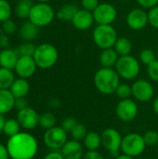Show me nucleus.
I'll return each instance as SVG.
<instances>
[{
  "instance_id": "obj_3",
  "label": "nucleus",
  "mask_w": 158,
  "mask_h": 159,
  "mask_svg": "<svg viewBox=\"0 0 158 159\" xmlns=\"http://www.w3.org/2000/svg\"><path fill=\"white\" fill-rule=\"evenodd\" d=\"M33 57L38 68L47 70L56 64L59 59V52L53 45L49 43H43L36 46V49Z\"/></svg>"
},
{
  "instance_id": "obj_31",
  "label": "nucleus",
  "mask_w": 158,
  "mask_h": 159,
  "mask_svg": "<svg viewBox=\"0 0 158 159\" xmlns=\"http://www.w3.org/2000/svg\"><path fill=\"white\" fill-rule=\"evenodd\" d=\"M72 139L75 140V141H83L85 139V137L88 134V129L86 128V126L82 123H77L75 125V127L73 129V130L70 132Z\"/></svg>"
},
{
  "instance_id": "obj_39",
  "label": "nucleus",
  "mask_w": 158,
  "mask_h": 159,
  "mask_svg": "<svg viewBox=\"0 0 158 159\" xmlns=\"http://www.w3.org/2000/svg\"><path fill=\"white\" fill-rule=\"evenodd\" d=\"M148 19L149 23L152 27L158 30V6L152 7L148 11Z\"/></svg>"
},
{
  "instance_id": "obj_49",
  "label": "nucleus",
  "mask_w": 158,
  "mask_h": 159,
  "mask_svg": "<svg viewBox=\"0 0 158 159\" xmlns=\"http://www.w3.org/2000/svg\"><path fill=\"white\" fill-rule=\"evenodd\" d=\"M6 119L4 117V115L0 114V133L3 132V129H4V125H5Z\"/></svg>"
},
{
  "instance_id": "obj_26",
  "label": "nucleus",
  "mask_w": 158,
  "mask_h": 159,
  "mask_svg": "<svg viewBox=\"0 0 158 159\" xmlns=\"http://www.w3.org/2000/svg\"><path fill=\"white\" fill-rule=\"evenodd\" d=\"M115 50L117 52V54L121 56H127L131 53L132 50V44L130 40L125 36L118 37L115 46H114Z\"/></svg>"
},
{
  "instance_id": "obj_6",
  "label": "nucleus",
  "mask_w": 158,
  "mask_h": 159,
  "mask_svg": "<svg viewBox=\"0 0 158 159\" xmlns=\"http://www.w3.org/2000/svg\"><path fill=\"white\" fill-rule=\"evenodd\" d=\"M115 69L119 75L120 78L125 80H132L140 74V61L130 54L127 56H121L119 57Z\"/></svg>"
},
{
  "instance_id": "obj_34",
  "label": "nucleus",
  "mask_w": 158,
  "mask_h": 159,
  "mask_svg": "<svg viewBox=\"0 0 158 159\" xmlns=\"http://www.w3.org/2000/svg\"><path fill=\"white\" fill-rule=\"evenodd\" d=\"M11 6L7 0H0V21L3 22L8 19H10L11 16Z\"/></svg>"
},
{
  "instance_id": "obj_32",
  "label": "nucleus",
  "mask_w": 158,
  "mask_h": 159,
  "mask_svg": "<svg viewBox=\"0 0 158 159\" xmlns=\"http://www.w3.org/2000/svg\"><path fill=\"white\" fill-rule=\"evenodd\" d=\"M139 60L142 63H143L147 66L156 60V54L154 50H152L150 48H144L140 52Z\"/></svg>"
},
{
  "instance_id": "obj_27",
  "label": "nucleus",
  "mask_w": 158,
  "mask_h": 159,
  "mask_svg": "<svg viewBox=\"0 0 158 159\" xmlns=\"http://www.w3.org/2000/svg\"><path fill=\"white\" fill-rule=\"evenodd\" d=\"M14 80L13 70L0 67V89H9Z\"/></svg>"
},
{
  "instance_id": "obj_18",
  "label": "nucleus",
  "mask_w": 158,
  "mask_h": 159,
  "mask_svg": "<svg viewBox=\"0 0 158 159\" xmlns=\"http://www.w3.org/2000/svg\"><path fill=\"white\" fill-rule=\"evenodd\" d=\"M20 58V54L17 49L4 48L0 52V67L14 70L16 63Z\"/></svg>"
},
{
  "instance_id": "obj_23",
  "label": "nucleus",
  "mask_w": 158,
  "mask_h": 159,
  "mask_svg": "<svg viewBox=\"0 0 158 159\" xmlns=\"http://www.w3.org/2000/svg\"><path fill=\"white\" fill-rule=\"evenodd\" d=\"M78 7L74 3H68L63 5L56 13V17L63 21H72L74 15L78 11Z\"/></svg>"
},
{
  "instance_id": "obj_47",
  "label": "nucleus",
  "mask_w": 158,
  "mask_h": 159,
  "mask_svg": "<svg viewBox=\"0 0 158 159\" xmlns=\"http://www.w3.org/2000/svg\"><path fill=\"white\" fill-rule=\"evenodd\" d=\"M61 105V102L59 99L57 98H53V99H50L49 102H48V106L50 108H53V109H58L60 106Z\"/></svg>"
},
{
  "instance_id": "obj_50",
  "label": "nucleus",
  "mask_w": 158,
  "mask_h": 159,
  "mask_svg": "<svg viewBox=\"0 0 158 159\" xmlns=\"http://www.w3.org/2000/svg\"><path fill=\"white\" fill-rule=\"evenodd\" d=\"M115 159H135V157L127 156V155H125V154H119L117 157H115Z\"/></svg>"
},
{
  "instance_id": "obj_25",
  "label": "nucleus",
  "mask_w": 158,
  "mask_h": 159,
  "mask_svg": "<svg viewBox=\"0 0 158 159\" xmlns=\"http://www.w3.org/2000/svg\"><path fill=\"white\" fill-rule=\"evenodd\" d=\"M33 6V0H19L15 7L16 16L20 19H28Z\"/></svg>"
},
{
  "instance_id": "obj_20",
  "label": "nucleus",
  "mask_w": 158,
  "mask_h": 159,
  "mask_svg": "<svg viewBox=\"0 0 158 159\" xmlns=\"http://www.w3.org/2000/svg\"><path fill=\"white\" fill-rule=\"evenodd\" d=\"M10 92L16 98H23L30 91V84L25 78L19 77L14 80L11 87L9 88Z\"/></svg>"
},
{
  "instance_id": "obj_40",
  "label": "nucleus",
  "mask_w": 158,
  "mask_h": 159,
  "mask_svg": "<svg viewBox=\"0 0 158 159\" xmlns=\"http://www.w3.org/2000/svg\"><path fill=\"white\" fill-rule=\"evenodd\" d=\"M99 0H81V7L82 8L93 12L96 7L99 6Z\"/></svg>"
},
{
  "instance_id": "obj_14",
  "label": "nucleus",
  "mask_w": 158,
  "mask_h": 159,
  "mask_svg": "<svg viewBox=\"0 0 158 159\" xmlns=\"http://www.w3.org/2000/svg\"><path fill=\"white\" fill-rule=\"evenodd\" d=\"M39 115L32 107H26L17 113V120L20 128L26 130L35 129L39 125Z\"/></svg>"
},
{
  "instance_id": "obj_53",
  "label": "nucleus",
  "mask_w": 158,
  "mask_h": 159,
  "mask_svg": "<svg viewBox=\"0 0 158 159\" xmlns=\"http://www.w3.org/2000/svg\"><path fill=\"white\" fill-rule=\"evenodd\" d=\"M123 1H125V2H129V1H131V0H123Z\"/></svg>"
},
{
  "instance_id": "obj_33",
  "label": "nucleus",
  "mask_w": 158,
  "mask_h": 159,
  "mask_svg": "<svg viewBox=\"0 0 158 159\" xmlns=\"http://www.w3.org/2000/svg\"><path fill=\"white\" fill-rule=\"evenodd\" d=\"M35 49H36V46H34V44H33L31 41H25L18 48L17 50L20 56H32L33 57Z\"/></svg>"
},
{
  "instance_id": "obj_46",
  "label": "nucleus",
  "mask_w": 158,
  "mask_h": 159,
  "mask_svg": "<svg viewBox=\"0 0 158 159\" xmlns=\"http://www.w3.org/2000/svg\"><path fill=\"white\" fill-rule=\"evenodd\" d=\"M9 154L7 152V146L0 143V159H9Z\"/></svg>"
},
{
  "instance_id": "obj_11",
  "label": "nucleus",
  "mask_w": 158,
  "mask_h": 159,
  "mask_svg": "<svg viewBox=\"0 0 158 159\" xmlns=\"http://www.w3.org/2000/svg\"><path fill=\"white\" fill-rule=\"evenodd\" d=\"M132 96L141 102L151 101L155 95V89L150 81L146 79H138L131 85Z\"/></svg>"
},
{
  "instance_id": "obj_13",
  "label": "nucleus",
  "mask_w": 158,
  "mask_h": 159,
  "mask_svg": "<svg viewBox=\"0 0 158 159\" xmlns=\"http://www.w3.org/2000/svg\"><path fill=\"white\" fill-rule=\"evenodd\" d=\"M128 26L133 31H141L149 23L148 12L142 7H136L131 9L126 18Z\"/></svg>"
},
{
  "instance_id": "obj_37",
  "label": "nucleus",
  "mask_w": 158,
  "mask_h": 159,
  "mask_svg": "<svg viewBox=\"0 0 158 159\" xmlns=\"http://www.w3.org/2000/svg\"><path fill=\"white\" fill-rule=\"evenodd\" d=\"M1 29H2V33H4L6 34H14L16 32L17 25H16L15 21L8 19V20L2 22Z\"/></svg>"
},
{
  "instance_id": "obj_12",
  "label": "nucleus",
  "mask_w": 158,
  "mask_h": 159,
  "mask_svg": "<svg viewBox=\"0 0 158 159\" xmlns=\"http://www.w3.org/2000/svg\"><path fill=\"white\" fill-rule=\"evenodd\" d=\"M92 13L97 24H112L117 17L115 7L110 3H100Z\"/></svg>"
},
{
  "instance_id": "obj_19",
  "label": "nucleus",
  "mask_w": 158,
  "mask_h": 159,
  "mask_svg": "<svg viewBox=\"0 0 158 159\" xmlns=\"http://www.w3.org/2000/svg\"><path fill=\"white\" fill-rule=\"evenodd\" d=\"M119 57L120 56L117 54V52L115 50V48H111L102 49L99 60H100V63H101L102 67L114 68V67H115Z\"/></svg>"
},
{
  "instance_id": "obj_52",
  "label": "nucleus",
  "mask_w": 158,
  "mask_h": 159,
  "mask_svg": "<svg viewBox=\"0 0 158 159\" xmlns=\"http://www.w3.org/2000/svg\"><path fill=\"white\" fill-rule=\"evenodd\" d=\"M156 56L158 57V47H157V50H156Z\"/></svg>"
},
{
  "instance_id": "obj_35",
  "label": "nucleus",
  "mask_w": 158,
  "mask_h": 159,
  "mask_svg": "<svg viewBox=\"0 0 158 159\" xmlns=\"http://www.w3.org/2000/svg\"><path fill=\"white\" fill-rule=\"evenodd\" d=\"M143 140H144L146 146H150V147L157 146L158 132L154 129L147 130L143 135Z\"/></svg>"
},
{
  "instance_id": "obj_17",
  "label": "nucleus",
  "mask_w": 158,
  "mask_h": 159,
  "mask_svg": "<svg viewBox=\"0 0 158 159\" xmlns=\"http://www.w3.org/2000/svg\"><path fill=\"white\" fill-rule=\"evenodd\" d=\"M61 153L64 159H82L84 157V148L79 141L71 140L67 141L61 148Z\"/></svg>"
},
{
  "instance_id": "obj_1",
  "label": "nucleus",
  "mask_w": 158,
  "mask_h": 159,
  "mask_svg": "<svg viewBox=\"0 0 158 159\" xmlns=\"http://www.w3.org/2000/svg\"><path fill=\"white\" fill-rule=\"evenodd\" d=\"M6 146L9 157L12 159H33L38 151V143L35 137L24 131L9 137Z\"/></svg>"
},
{
  "instance_id": "obj_15",
  "label": "nucleus",
  "mask_w": 158,
  "mask_h": 159,
  "mask_svg": "<svg viewBox=\"0 0 158 159\" xmlns=\"http://www.w3.org/2000/svg\"><path fill=\"white\" fill-rule=\"evenodd\" d=\"M37 65L34 61V57L32 56H20L14 71L19 77L29 78L33 76L37 69Z\"/></svg>"
},
{
  "instance_id": "obj_45",
  "label": "nucleus",
  "mask_w": 158,
  "mask_h": 159,
  "mask_svg": "<svg viewBox=\"0 0 158 159\" xmlns=\"http://www.w3.org/2000/svg\"><path fill=\"white\" fill-rule=\"evenodd\" d=\"M44 159H64V157L61 151H51L50 153L46 155Z\"/></svg>"
},
{
  "instance_id": "obj_44",
  "label": "nucleus",
  "mask_w": 158,
  "mask_h": 159,
  "mask_svg": "<svg viewBox=\"0 0 158 159\" xmlns=\"http://www.w3.org/2000/svg\"><path fill=\"white\" fill-rule=\"evenodd\" d=\"M8 47H9V39L7 37V34L1 33L0 34V48L4 49V48H8Z\"/></svg>"
},
{
  "instance_id": "obj_54",
  "label": "nucleus",
  "mask_w": 158,
  "mask_h": 159,
  "mask_svg": "<svg viewBox=\"0 0 158 159\" xmlns=\"http://www.w3.org/2000/svg\"><path fill=\"white\" fill-rule=\"evenodd\" d=\"M157 148H158V143H157Z\"/></svg>"
},
{
  "instance_id": "obj_16",
  "label": "nucleus",
  "mask_w": 158,
  "mask_h": 159,
  "mask_svg": "<svg viewBox=\"0 0 158 159\" xmlns=\"http://www.w3.org/2000/svg\"><path fill=\"white\" fill-rule=\"evenodd\" d=\"M73 26L79 31H86L89 29L95 22L93 13L84 8H79L74 19L72 20Z\"/></svg>"
},
{
  "instance_id": "obj_24",
  "label": "nucleus",
  "mask_w": 158,
  "mask_h": 159,
  "mask_svg": "<svg viewBox=\"0 0 158 159\" xmlns=\"http://www.w3.org/2000/svg\"><path fill=\"white\" fill-rule=\"evenodd\" d=\"M83 141L88 151H98V149L102 146V137L95 131L88 132Z\"/></svg>"
},
{
  "instance_id": "obj_22",
  "label": "nucleus",
  "mask_w": 158,
  "mask_h": 159,
  "mask_svg": "<svg viewBox=\"0 0 158 159\" xmlns=\"http://www.w3.org/2000/svg\"><path fill=\"white\" fill-rule=\"evenodd\" d=\"M38 28V26L28 20L20 25L19 29V34L24 41H32L37 36Z\"/></svg>"
},
{
  "instance_id": "obj_9",
  "label": "nucleus",
  "mask_w": 158,
  "mask_h": 159,
  "mask_svg": "<svg viewBox=\"0 0 158 159\" xmlns=\"http://www.w3.org/2000/svg\"><path fill=\"white\" fill-rule=\"evenodd\" d=\"M102 137V145L105 150H107L112 156L117 157L121 151L122 143V135L120 132L113 128L106 129L101 134Z\"/></svg>"
},
{
  "instance_id": "obj_2",
  "label": "nucleus",
  "mask_w": 158,
  "mask_h": 159,
  "mask_svg": "<svg viewBox=\"0 0 158 159\" xmlns=\"http://www.w3.org/2000/svg\"><path fill=\"white\" fill-rule=\"evenodd\" d=\"M120 84V76L114 68L102 67L94 75V85L96 89L104 95L115 93Z\"/></svg>"
},
{
  "instance_id": "obj_43",
  "label": "nucleus",
  "mask_w": 158,
  "mask_h": 159,
  "mask_svg": "<svg viewBox=\"0 0 158 159\" xmlns=\"http://www.w3.org/2000/svg\"><path fill=\"white\" fill-rule=\"evenodd\" d=\"M82 159H104L102 155L98 151H88L84 154Z\"/></svg>"
},
{
  "instance_id": "obj_41",
  "label": "nucleus",
  "mask_w": 158,
  "mask_h": 159,
  "mask_svg": "<svg viewBox=\"0 0 158 159\" xmlns=\"http://www.w3.org/2000/svg\"><path fill=\"white\" fill-rule=\"evenodd\" d=\"M137 3L140 5L141 7L144 9H151L152 7L158 6V0H137Z\"/></svg>"
},
{
  "instance_id": "obj_21",
  "label": "nucleus",
  "mask_w": 158,
  "mask_h": 159,
  "mask_svg": "<svg viewBox=\"0 0 158 159\" xmlns=\"http://www.w3.org/2000/svg\"><path fill=\"white\" fill-rule=\"evenodd\" d=\"M15 97L9 89H0V114H8L14 108Z\"/></svg>"
},
{
  "instance_id": "obj_8",
  "label": "nucleus",
  "mask_w": 158,
  "mask_h": 159,
  "mask_svg": "<svg viewBox=\"0 0 158 159\" xmlns=\"http://www.w3.org/2000/svg\"><path fill=\"white\" fill-rule=\"evenodd\" d=\"M67 134L68 133L61 127L55 126L46 129L43 136V142L51 151H61L68 141Z\"/></svg>"
},
{
  "instance_id": "obj_51",
  "label": "nucleus",
  "mask_w": 158,
  "mask_h": 159,
  "mask_svg": "<svg viewBox=\"0 0 158 159\" xmlns=\"http://www.w3.org/2000/svg\"><path fill=\"white\" fill-rule=\"evenodd\" d=\"M35 1H37V2H39V3H48V2L51 1V0H35Z\"/></svg>"
},
{
  "instance_id": "obj_29",
  "label": "nucleus",
  "mask_w": 158,
  "mask_h": 159,
  "mask_svg": "<svg viewBox=\"0 0 158 159\" xmlns=\"http://www.w3.org/2000/svg\"><path fill=\"white\" fill-rule=\"evenodd\" d=\"M57 119L56 116L50 113V112H46L39 116V126L45 129H51L56 126Z\"/></svg>"
},
{
  "instance_id": "obj_30",
  "label": "nucleus",
  "mask_w": 158,
  "mask_h": 159,
  "mask_svg": "<svg viewBox=\"0 0 158 159\" xmlns=\"http://www.w3.org/2000/svg\"><path fill=\"white\" fill-rule=\"evenodd\" d=\"M115 94L120 100L129 99V98H130V96H132L131 86L127 84V83H120L118 85V87L116 88V89L115 91Z\"/></svg>"
},
{
  "instance_id": "obj_55",
  "label": "nucleus",
  "mask_w": 158,
  "mask_h": 159,
  "mask_svg": "<svg viewBox=\"0 0 158 159\" xmlns=\"http://www.w3.org/2000/svg\"><path fill=\"white\" fill-rule=\"evenodd\" d=\"M0 52H1V50H0Z\"/></svg>"
},
{
  "instance_id": "obj_36",
  "label": "nucleus",
  "mask_w": 158,
  "mask_h": 159,
  "mask_svg": "<svg viewBox=\"0 0 158 159\" xmlns=\"http://www.w3.org/2000/svg\"><path fill=\"white\" fill-rule=\"evenodd\" d=\"M147 75L149 78L155 82H158V60L147 65Z\"/></svg>"
},
{
  "instance_id": "obj_4",
  "label": "nucleus",
  "mask_w": 158,
  "mask_h": 159,
  "mask_svg": "<svg viewBox=\"0 0 158 159\" xmlns=\"http://www.w3.org/2000/svg\"><path fill=\"white\" fill-rule=\"evenodd\" d=\"M95 45L101 49L114 48L118 35L112 24H98L92 34Z\"/></svg>"
},
{
  "instance_id": "obj_48",
  "label": "nucleus",
  "mask_w": 158,
  "mask_h": 159,
  "mask_svg": "<svg viewBox=\"0 0 158 159\" xmlns=\"http://www.w3.org/2000/svg\"><path fill=\"white\" fill-rule=\"evenodd\" d=\"M153 110H154L155 114H156L158 116V96L154 100V102H153Z\"/></svg>"
},
{
  "instance_id": "obj_5",
  "label": "nucleus",
  "mask_w": 158,
  "mask_h": 159,
  "mask_svg": "<svg viewBox=\"0 0 158 159\" xmlns=\"http://www.w3.org/2000/svg\"><path fill=\"white\" fill-rule=\"evenodd\" d=\"M56 17L54 8L48 3L34 4L28 20L38 27H45L49 25Z\"/></svg>"
},
{
  "instance_id": "obj_10",
  "label": "nucleus",
  "mask_w": 158,
  "mask_h": 159,
  "mask_svg": "<svg viewBox=\"0 0 158 159\" xmlns=\"http://www.w3.org/2000/svg\"><path fill=\"white\" fill-rule=\"evenodd\" d=\"M139 113V107L135 101L130 98L120 100L115 107L116 116L123 122H129L136 118Z\"/></svg>"
},
{
  "instance_id": "obj_38",
  "label": "nucleus",
  "mask_w": 158,
  "mask_h": 159,
  "mask_svg": "<svg viewBox=\"0 0 158 159\" xmlns=\"http://www.w3.org/2000/svg\"><path fill=\"white\" fill-rule=\"evenodd\" d=\"M78 123V121L74 118V117H73V116H67V117H65L63 120H62V122H61V128L67 132V133H70L72 130H73V129L75 127V125Z\"/></svg>"
},
{
  "instance_id": "obj_42",
  "label": "nucleus",
  "mask_w": 158,
  "mask_h": 159,
  "mask_svg": "<svg viewBox=\"0 0 158 159\" xmlns=\"http://www.w3.org/2000/svg\"><path fill=\"white\" fill-rule=\"evenodd\" d=\"M28 107V102L25 99V97L23 98H16L15 99V102H14V109H16L17 111H20L24 108Z\"/></svg>"
},
{
  "instance_id": "obj_28",
  "label": "nucleus",
  "mask_w": 158,
  "mask_h": 159,
  "mask_svg": "<svg viewBox=\"0 0 158 159\" xmlns=\"http://www.w3.org/2000/svg\"><path fill=\"white\" fill-rule=\"evenodd\" d=\"M20 125L18 122V120L10 118V119L6 120L4 129H3V132L7 137H12V136L18 134L19 132H20Z\"/></svg>"
},
{
  "instance_id": "obj_7",
  "label": "nucleus",
  "mask_w": 158,
  "mask_h": 159,
  "mask_svg": "<svg viewBox=\"0 0 158 159\" xmlns=\"http://www.w3.org/2000/svg\"><path fill=\"white\" fill-rule=\"evenodd\" d=\"M146 147L147 146L144 143L143 136L139 133L131 132L125 135L122 139L121 152L127 156L132 157H140L144 152Z\"/></svg>"
}]
</instances>
